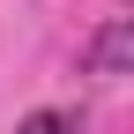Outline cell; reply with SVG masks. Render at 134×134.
Instances as JSON below:
<instances>
[{"label":"cell","mask_w":134,"mask_h":134,"mask_svg":"<svg viewBox=\"0 0 134 134\" xmlns=\"http://www.w3.org/2000/svg\"><path fill=\"white\" fill-rule=\"evenodd\" d=\"M127 67H134V23H127V15H112V23H104V30L90 37V75L119 82Z\"/></svg>","instance_id":"1"}]
</instances>
